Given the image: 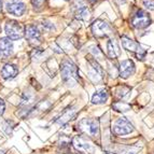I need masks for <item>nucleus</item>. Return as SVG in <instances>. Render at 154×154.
Returning a JSON list of instances; mask_svg holds the SVG:
<instances>
[{
    "label": "nucleus",
    "mask_w": 154,
    "mask_h": 154,
    "mask_svg": "<svg viewBox=\"0 0 154 154\" xmlns=\"http://www.w3.org/2000/svg\"><path fill=\"white\" fill-rule=\"evenodd\" d=\"M88 63H90V66H91V69H90V71H88L90 78L92 79L93 82H99L103 77V68L99 66V64H98V63L96 62V59H94V58L88 59Z\"/></svg>",
    "instance_id": "9"
},
{
    "label": "nucleus",
    "mask_w": 154,
    "mask_h": 154,
    "mask_svg": "<svg viewBox=\"0 0 154 154\" xmlns=\"http://www.w3.org/2000/svg\"><path fill=\"white\" fill-rule=\"evenodd\" d=\"M2 11V0H0V12Z\"/></svg>",
    "instance_id": "25"
},
{
    "label": "nucleus",
    "mask_w": 154,
    "mask_h": 154,
    "mask_svg": "<svg viewBox=\"0 0 154 154\" xmlns=\"http://www.w3.org/2000/svg\"><path fill=\"white\" fill-rule=\"evenodd\" d=\"M5 9L14 16H22L26 12V5L22 0H7Z\"/></svg>",
    "instance_id": "5"
},
{
    "label": "nucleus",
    "mask_w": 154,
    "mask_h": 154,
    "mask_svg": "<svg viewBox=\"0 0 154 154\" xmlns=\"http://www.w3.org/2000/svg\"><path fill=\"white\" fill-rule=\"evenodd\" d=\"M0 32H1V27H0Z\"/></svg>",
    "instance_id": "28"
},
{
    "label": "nucleus",
    "mask_w": 154,
    "mask_h": 154,
    "mask_svg": "<svg viewBox=\"0 0 154 154\" xmlns=\"http://www.w3.org/2000/svg\"><path fill=\"white\" fill-rule=\"evenodd\" d=\"M25 37L29 41V43L35 44V45L39 44L40 41H41V33H40V30H39L38 27L35 25H28L26 27Z\"/></svg>",
    "instance_id": "10"
},
{
    "label": "nucleus",
    "mask_w": 154,
    "mask_h": 154,
    "mask_svg": "<svg viewBox=\"0 0 154 154\" xmlns=\"http://www.w3.org/2000/svg\"><path fill=\"white\" fill-rule=\"evenodd\" d=\"M143 5L148 10H154V0H143Z\"/></svg>",
    "instance_id": "22"
},
{
    "label": "nucleus",
    "mask_w": 154,
    "mask_h": 154,
    "mask_svg": "<svg viewBox=\"0 0 154 154\" xmlns=\"http://www.w3.org/2000/svg\"><path fill=\"white\" fill-rule=\"evenodd\" d=\"M72 144L75 148V150H78L79 152H82L85 154H92L94 152V146L90 143V142L85 141L84 139L81 138V137H75L73 138V141Z\"/></svg>",
    "instance_id": "12"
},
{
    "label": "nucleus",
    "mask_w": 154,
    "mask_h": 154,
    "mask_svg": "<svg viewBox=\"0 0 154 154\" xmlns=\"http://www.w3.org/2000/svg\"><path fill=\"white\" fill-rule=\"evenodd\" d=\"M113 133L120 136L128 135L134 131V126L126 118H120L116 123L113 124Z\"/></svg>",
    "instance_id": "4"
},
{
    "label": "nucleus",
    "mask_w": 154,
    "mask_h": 154,
    "mask_svg": "<svg viewBox=\"0 0 154 154\" xmlns=\"http://www.w3.org/2000/svg\"><path fill=\"white\" fill-rule=\"evenodd\" d=\"M79 129L91 137H96L99 134V122L93 119H83L79 122Z\"/></svg>",
    "instance_id": "3"
},
{
    "label": "nucleus",
    "mask_w": 154,
    "mask_h": 154,
    "mask_svg": "<svg viewBox=\"0 0 154 154\" xmlns=\"http://www.w3.org/2000/svg\"><path fill=\"white\" fill-rule=\"evenodd\" d=\"M120 77L127 79L135 72V65L131 59H125L120 64Z\"/></svg>",
    "instance_id": "14"
},
{
    "label": "nucleus",
    "mask_w": 154,
    "mask_h": 154,
    "mask_svg": "<svg viewBox=\"0 0 154 154\" xmlns=\"http://www.w3.org/2000/svg\"><path fill=\"white\" fill-rule=\"evenodd\" d=\"M108 99V92L106 88H99L97 90L92 97V103L94 105H103Z\"/></svg>",
    "instance_id": "16"
},
{
    "label": "nucleus",
    "mask_w": 154,
    "mask_h": 154,
    "mask_svg": "<svg viewBox=\"0 0 154 154\" xmlns=\"http://www.w3.org/2000/svg\"><path fill=\"white\" fill-rule=\"evenodd\" d=\"M60 75H62V79L64 83L72 88L78 83V67L75 66L71 60H64L60 65Z\"/></svg>",
    "instance_id": "1"
},
{
    "label": "nucleus",
    "mask_w": 154,
    "mask_h": 154,
    "mask_svg": "<svg viewBox=\"0 0 154 154\" xmlns=\"http://www.w3.org/2000/svg\"><path fill=\"white\" fill-rule=\"evenodd\" d=\"M129 93V88H125V86H123V88H120L118 90V97L119 98H124L127 94Z\"/></svg>",
    "instance_id": "21"
},
{
    "label": "nucleus",
    "mask_w": 154,
    "mask_h": 154,
    "mask_svg": "<svg viewBox=\"0 0 154 154\" xmlns=\"http://www.w3.org/2000/svg\"><path fill=\"white\" fill-rule=\"evenodd\" d=\"M92 31L95 36L103 37V36H107V35H109V33L111 32V27L109 26V24L106 23L105 21L97 20V21L92 25Z\"/></svg>",
    "instance_id": "11"
},
{
    "label": "nucleus",
    "mask_w": 154,
    "mask_h": 154,
    "mask_svg": "<svg viewBox=\"0 0 154 154\" xmlns=\"http://www.w3.org/2000/svg\"><path fill=\"white\" fill-rule=\"evenodd\" d=\"M73 11H75V17L79 18V20L86 21L90 18L91 13L83 0H75V3H73Z\"/></svg>",
    "instance_id": "8"
},
{
    "label": "nucleus",
    "mask_w": 154,
    "mask_h": 154,
    "mask_svg": "<svg viewBox=\"0 0 154 154\" xmlns=\"http://www.w3.org/2000/svg\"><path fill=\"white\" fill-rule=\"evenodd\" d=\"M131 24L135 28L143 29L151 24V18H150L149 14L146 12H144L143 10H139L133 17Z\"/></svg>",
    "instance_id": "6"
},
{
    "label": "nucleus",
    "mask_w": 154,
    "mask_h": 154,
    "mask_svg": "<svg viewBox=\"0 0 154 154\" xmlns=\"http://www.w3.org/2000/svg\"><path fill=\"white\" fill-rule=\"evenodd\" d=\"M122 44H123L124 49H126L129 52H135L137 55V57L140 59H142L144 57V51L141 46L139 45V43H137L136 41H134L131 39L127 38V37H122Z\"/></svg>",
    "instance_id": "7"
},
{
    "label": "nucleus",
    "mask_w": 154,
    "mask_h": 154,
    "mask_svg": "<svg viewBox=\"0 0 154 154\" xmlns=\"http://www.w3.org/2000/svg\"><path fill=\"white\" fill-rule=\"evenodd\" d=\"M5 30L7 36L10 40H18L25 36V30L21 23L16 21H9L7 22L5 26Z\"/></svg>",
    "instance_id": "2"
},
{
    "label": "nucleus",
    "mask_w": 154,
    "mask_h": 154,
    "mask_svg": "<svg viewBox=\"0 0 154 154\" xmlns=\"http://www.w3.org/2000/svg\"><path fill=\"white\" fill-rule=\"evenodd\" d=\"M107 49H108V55L110 58H116L120 56V46H119L118 42L114 39H110L107 43Z\"/></svg>",
    "instance_id": "17"
},
{
    "label": "nucleus",
    "mask_w": 154,
    "mask_h": 154,
    "mask_svg": "<svg viewBox=\"0 0 154 154\" xmlns=\"http://www.w3.org/2000/svg\"><path fill=\"white\" fill-rule=\"evenodd\" d=\"M90 49H91V53L94 55V57H96V58H99V57L103 56V53H101V51H100L99 49H98V46L92 45Z\"/></svg>",
    "instance_id": "20"
},
{
    "label": "nucleus",
    "mask_w": 154,
    "mask_h": 154,
    "mask_svg": "<svg viewBox=\"0 0 154 154\" xmlns=\"http://www.w3.org/2000/svg\"><path fill=\"white\" fill-rule=\"evenodd\" d=\"M91 3H94V2H96V0H88Z\"/></svg>",
    "instance_id": "26"
},
{
    "label": "nucleus",
    "mask_w": 154,
    "mask_h": 154,
    "mask_svg": "<svg viewBox=\"0 0 154 154\" xmlns=\"http://www.w3.org/2000/svg\"><path fill=\"white\" fill-rule=\"evenodd\" d=\"M31 2H32V5L35 8H40L43 5L44 0H31Z\"/></svg>",
    "instance_id": "23"
},
{
    "label": "nucleus",
    "mask_w": 154,
    "mask_h": 154,
    "mask_svg": "<svg viewBox=\"0 0 154 154\" xmlns=\"http://www.w3.org/2000/svg\"><path fill=\"white\" fill-rule=\"evenodd\" d=\"M0 154H5V151H2V150H0Z\"/></svg>",
    "instance_id": "27"
},
{
    "label": "nucleus",
    "mask_w": 154,
    "mask_h": 154,
    "mask_svg": "<svg viewBox=\"0 0 154 154\" xmlns=\"http://www.w3.org/2000/svg\"><path fill=\"white\" fill-rule=\"evenodd\" d=\"M13 53V44L10 39L5 37L0 39V60L7 59Z\"/></svg>",
    "instance_id": "13"
},
{
    "label": "nucleus",
    "mask_w": 154,
    "mask_h": 154,
    "mask_svg": "<svg viewBox=\"0 0 154 154\" xmlns=\"http://www.w3.org/2000/svg\"><path fill=\"white\" fill-rule=\"evenodd\" d=\"M17 72H18V69L15 65L7 64L2 67L0 75H1V77H2L5 80H12L16 77Z\"/></svg>",
    "instance_id": "15"
},
{
    "label": "nucleus",
    "mask_w": 154,
    "mask_h": 154,
    "mask_svg": "<svg viewBox=\"0 0 154 154\" xmlns=\"http://www.w3.org/2000/svg\"><path fill=\"white\" fill-rule=\"evenodd\" d=\"M113 108L116 109V111H127L129 109V106L123 103H118L116 105H113Z\"/></svg>",
    "instance_id": "19"
},
{
    "label": "nucleus",
    "mask_w": 154,
    "mask_h": 154,
    "mask_svg": "<svg viewBox=\"0 0 154 154\" xmlns=\"http://www.w3.org/2000/svg\"><path fill=\"white\" fill-rule=\"evenodd\" d=\"M5 110V103L1 98H0V114H3Z\"/></svg>",
    "instance_id": "24"
},
{
    "label": "nucleus",
    "mask_w": 154,
    "mask_h": 154,
    "mask_svg": "<svg viewBox=\"0 0 154 154\" xmlns=\"http://www.w3.org/2000/svg\"><path fill=\"white\" fill-rule=\"evenodd\" d=\"M73 112H75V110H72V109L66 111V112H65L64 114L58 119V121H57L58 122V124H64V123H66L67 121H69L70 119H71L72 114H73Z\"/></svg>",
    "instance_id": "18"
}]
</instances>
